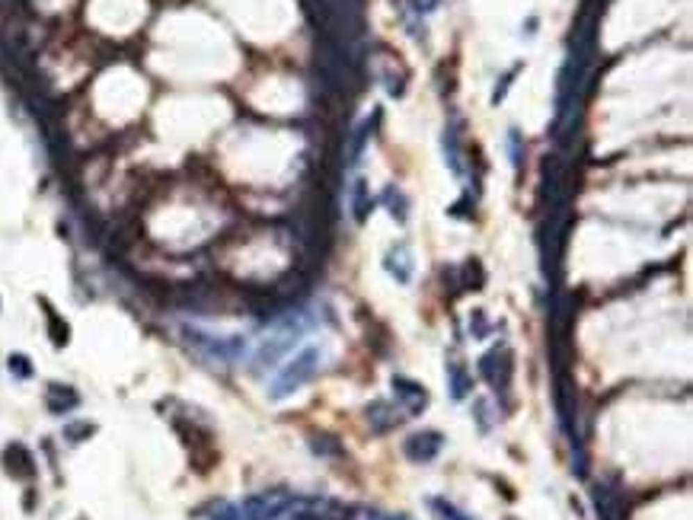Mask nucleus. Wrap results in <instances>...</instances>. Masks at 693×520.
<instances>
[{"instance_id": "obj_4", "label": "nucleus", "mask_w": 693, "mask_h": 520, "mask_svg": "<svg viewBox=\"0 0 693 520\" xmlns=\"http://www.w3.org/2000/svg\"><path fill=\"white\" fill-rule=\"evenodd\" d=\"M444 447V437L438 431H422V434H412L409 441H406V457L412 463H432Z\"/></svg>"}, {"instance_id": "obj_1", "label": "nucleus", "mask_w": 693, "mask_h": 520, "mask_svg": "<svg viewBox=\"0 0 693 520\" xmlns=\"http://www.w3.org/2000/svg\"><path fill=\"white\" fill-rule=\"evenodd\" d=\"M320 361H323V351L316 345H307L304 351H297V355L275 374V380H272V399H284V396H291L294 389H300L316 374Z\"/></svg>"}, {"instance_id": "obj_7", "label": "nucleus", "mask_w": 693, "mask_h": 520, "mask_svg": "<svg viewBox=\"0 0 693 520\" xmlns=\"http://www.w3.org/2000/svg\"><path fill=\"white\" fill-rule=\"evenodd\" d=\"M402 421V415H400V405H390V402H370L368 405V425H370V431L374 434H386L390 428H396Z\"/></svg>"}, {"instance_id": "obj_12", "label": "nucleus", "mask_w": 693, "mask_h": 520, "mask_svg": "<svg viewBox=\"0 0 693 520\" xmlns=\"http://www.w3.org/2000/svg\"><path fill=\"white\" fill-rule=\"evenodd\" d=\"M384 205L390 208V214H393L396 221H406V198H402V192L396 189V185H386L384 189Z\"/></svg>"}, {"instance_id": "obj_15", "label": "nucleus", "mask_w": 693, "mask_h": 520, "mask_svg": "<svg viewBox=\"0 0 693 520\" xmlns=\"http://www.w3.org/2000/svg\"><path fill=\"white\" fill-rule=\"evenodd\" d=\"M508 150H512V163H514V169H521V160H524V150H521V137H518V131H508Z\"/></svg>"}, {"instance_id": "obj_9", "label": "nucleus", "mask_w": 693, "mask_h": 520, "mask_svg": "<svg viewBox=\"0 0 693 520\" xmlns=\"http://www.w3.org/2000/svg\"><path fill=\"white\" fill-rule=\"evenodd\" d=\"M448 380H450V396L454 399H464L466 393L473 389V380H470V374H466V367L464 364H448Z\"/></svg>"}, {"instance_id": "obj_13", "label": "nucleus", "mask_w": 693, "mask_h": 520, "mask_svg": "<svg viewBox=\"0 0 693 520\" xmlns=\"http://www.w3.org/2000/svg\"><path fill=\"white\" fill-rule=\"evenodd\" d=\"M428 508H432V511H438V514H441V520H470V517H466V514H460V511H457V508H454V505H448V501H444V498H432V501H428Z\"/></svg>"}, {"instance_id": "obj_11", "label": "nucleus", "mask_w": 693, "mask_h": 520, "mask_svg": "<svg viewBox=\"0 0 693 520\" xmlns=\"http://www.w3.org/2000/svg\"><path fill=\"white\" fill-rule=\"evenodd\" d=\"M444 153H448V163L454 169V176H464V163H460V134L457 125H450L444 131Z\"/></svg>"}, {"instance_id": "obj_14", "label": "nucleus", "mask_w": 693, "mask_h": 520, "mask_svg": "<svg viewBox=\"0 0 693 520\" xmlns=\"http://www.w3.org/2000/svg\"><path fill=\"white\" fill-rule=\"evenodd\" d=\"M7 367H10V374H13V377H19V380H29L32 377V361L26 355H10Z\"/></svg>"}, {"instance_id": "obj_5", "label": "nucleus", "mask_w": 693, "mask_h": 520, "mask_svg": "<svg viewBox=\"0 0 693 520\" xmlns=\"http://www.w3.org/2000/svg\"><path fill=\"white\" fill-rule=\"evenodd\" d=\"M393 396L402 402V409L409 412V415H418V412L428 405L425 387H418V383H412V380H406V377H393Z\"/></svg>"}, {"instance_id": "obj_16", "label": "nucleus", "mask_w": 693, "mask_h": 520, "mask_svg": "<svg viewBox=\"0 0 693 520\" xmlns=\"http://www.w3.org/2000/svg\"><path fill=\"white\" fill-rule=\"evenodd\" d=\"M470 329H473V339H482V335H486L489 323H486V319H482V310H476V313H473V319H470Z\"/></svg>"}, {"instance_id": "obj_2", "label": "nucleus", "mask_w": 693, "mask_h": 520, "mask_svg": "<svg viewBox=\"0 0 693 520\" xmlns=\"http://www.w3.org/2000/svg\"><path fill=\"white\" fill-rule=\"evenodd\" d=\"M186 339H189L205 358H211V361H218V364H236L246 355L243 335H211V332L186 329Z\"/></svg>"}, {"instance_id": "obj_10", "label": "nucleus", "mask_w": 693, "mask_h": 520, "mask_svg": "<svg viewBox=\"0 0 693 520\" xmlns=\"http://www.w3.org/2000/svg\"><path fill=\"white\" fill-rule=\"evenodd\" d=\"M368 211H370V195H368V182L358 179L352 185V214H354V221L364 224L368 221Z\"/></svg>"}, {"instance_id": "obj_3", "label": "nucleus", "mask_w": 693, "mask_h": 520, "mask_svg": "<svg viewBox=\"0 0 693 520\" xmlns=\"http://www.w3.org/2000/svg\"><path fill=\"white\" fill-rule=\"evenodd\" d=\"M480 374L486 377L489 387L508 389V383H512V355H508V348H496V351L482 355Z\"/></svg>"}, {"instance_id": "obj_6", "label": "nucleus", "mask_w": 693, "mask_h": 520, "mask_svg": "<svg viewBox=\"0 0 693 520\" xmlns=\"http://www.w3.org/2000/svg\"><path fill=\"white\" fill-rule=\"evenodd\" d=\"M384 268L390 275L396 278L400 284H409L412 281V271H416V262H412V249L406 243H396L384 259Z\"/></svg>"}, {"instance_id": "obj_8", "label": "nucleus", "mask_w": 693, "mask_h": 520, "mask_svg": "<svg viewBox=\"0 0 693 520\" xmlns=\"http://www.w3.org/2000/svg\"><path fill=\"white\" fill-rule=\"evenodd\" d=\"M45 402H48V412H51V415H67L71 409H77L80 396L74 393L71 387H61V383H51V387H48Z\"/></svg>"}, {"instance_id": "obj_17", "label": "nucleus", "mask_w": 693, "mask_h": 520, "mask_svg": "<svg viewBox=\"0 0 693 520\" xmlns=\"http://www.w3.org/2000/svg\"><path fill=\"white\" fill-rule=\"evenodd\" d=\"M438 3L441 0H412V10L416 13H432V10H438Z\"/></svg>"}]
</instances>
